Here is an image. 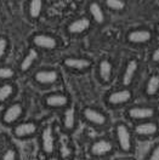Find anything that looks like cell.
Wrapping results in <instances>:
<instances>
[{"label": "cell", "instance_id": "44dd1931", "mask_svg": "<svg viewBox=\"0 0 159 160\" xmlns=\"http://www.w3.org/2000/svg\"><path fill=\"white\" fill-rule=\"evenodd\" d=\"M17 88L12 81L0 82V104H4L15 97Z\"/></svg>", "mask_w": 159, "mask_h": 160}, {"label": "cell", "instance_id": "8fae6325", "mask_svg": "<svg viewBox=\"0 0 159 160\" xmlns=\"http://www.w3.org/2000/svg\"><path fill=\"white\" fill-rule=\"evenodd\" d=\"M132 91L128 88H121L118 90H114L110 92L106 97V102L110 107H121L128 104L130 101L132 100Z\"/></svg>", "mask_w": 159, "mask_h": 160}, {"label": "cell", "instance_id": "d4e9b609", "mask_svg": "<svg viewBox=\"0 0 159 160\" xmlns=\"http://www.w3.org/2000/svg\"><path fill=\"white\" fill-rule=\"evenodd\" d=\"M16 77V70L10 66H5L0 63V81L5 82V81H12Z\"/></svg>", "mask_w": 159, "mask_h": 160}, {"label": "cell", "instance_id": "7a4b0ae2", "mask_svg": "<svg viewBox=\"0 0 159 160\" xmlns=\"http://www.w3.org/2000/svg\"><path fill=\"white\" fill-rule=\"evenodd\" d=\"M39 146L41 152L49 157L55 154L56 146H57V138L55 129L52 125H46L39 131Z\"/></svg>", "mask_w": 159, "mask_h": 160}, {"label": "cell", "instance_id": "f546056e", "mask_svg": "<svg viewBox=\"0 0 159 160\" xmlns=\"http://www.w3.org/2000/svg\"><path fill=\"white\" fill-rule=\"evenodd\" d=\"M45 160H61V158L59 157V155H56V154H52V155L46 157V159Z\"/></svg>", "mask_w": 159, "mask_h": 160}, {"label": "cell", "instance_id": "52a82bcc", "mask_svg": "<svg viewBox=\"0 0 159 160\" xmlns=\"http://www.w3.org/2000/svg\"><path fill=\"white\" fill-rule=\"evenodd\" d=\"M126 115L135 122L146 120H156L157 109L152 106H131L126 110Z\"/></svg>", "mask_w": 159, "mask_h": 160}, {"label": "cell", "instance_id": "4fadbf2b", "mask_svg": "<svg viewBox=\"0 0 159 160\" xmlns=\"http://www.w3.org/2000/svg\"><path fill=\"white\" fill-rule=\"evenodd\" d=\"M153 39V32L148 28H134L126 33V41L132 45H146Z\"/></svg>", "mask_w": 159, "mask_h": 160}, {"label": "cell", "instance_id": "e0dca14e", "mask_svg": "<svg viewBox=\"0 0 159 160\" xmlns=\"http://www.w3.org/2000/svg\"><path fill=\"white\" fill-rule=\"evenodd\" d=\"M139 68L140 62L136 58H130L126 62V64H125V67L123 69V73H121V79H120L123 88H128L129 89L130 86L132 85L134 80L136 78V74L139 72Z\"/></svg>", "mask_w": 159, "mask_h": 160}, {"label": "cell", "instance_id": "6da1fadb", "mask_svg": "<svg viewBox=\"0 0 159 160\" xmlns=\"http://www.w3.org/2000/svg\"><path fill=\"white\" fill-rule=\"evenodd\" d=\"M114 138L120 152L129 154L134 149L132 131L125 122H118L114 126Z\"/></svg>", "mask_w": 159, "mask_h": 160}, {"label": "cell", "instance_id": "d6986e66", "mask_svg": "<svg viewBox=\"0 0 159 160\" xmlns=\"http://www.w3.org/2000/svg\"><path fill=\"white\" fill-rule=\"evenodd\" d=\"M113 63L110 62L108 58H102L97 63V68H96V73H97V78H99L100 82L102 84H108L113 78Z\"/></svg>", "mask_w": 159, "mask_h": 160}, {"label": "cell", "instance_id": "ac0fdd59", "mask_svg": "<svg viewBox=\"0 0 159 160\" xmlns=\"http://www.w3.org/2000/svg\"><path fill=\"white\" fill-rule=\"evenodd\" d=\"M61 125L64 132L70 133L77 129L78 125V113L74 106L70 104L66 109H63L62 118H61Z\"/></svg>", "mask_w": 159, "mask_h": 160}, {"label": "cell", "instance_id": "83f0119b", "mask_svg": "<svg viewBox=\"0 0 159 160\" xmlns=\"http://www.w3.org/2000/svg\"><path fill=\"white\" fill-rule=\"evenodd\" d=\"M146 160H159V143L154 144V147L149 150Z\"/></svg>", "mask_w": 159, "mask_h": 160}, {"label": "cell", "instance_id": "8992f818", "mask_svg": "<svg viewBox=\"0 0 159 160\" xmlns=\"http://www.w3.org/2000/svg\"><path fill=\"white\" fill-rule=\"evenodd\" d=\"M81 117L89 125L97 129H102L108 124L107 114L95 107H84L81 110Z\"/></svg>", "mask_w": 159, "mask_h": 160}, {"label": "cell", "instance_id": "f1b7e54d", "mask_svg": "<svg viewBox=\"0 0 159 160\" xmlns=\"http://www.w3.org/2000/svg\"><path fill=\"white\" fill-rule=\"evenodd\" d=\"M151 61H152L153 63H156V64L159 63V45L154 50L152 51V53H151Z\"/></svg>", "mask_w": 159, "mask_h": 160}, {"label": "cell", "instance_id": "2e32d148", "mask_svg": "<svg viewBox=\"0 0 159 160\" xmlns=\"http://www.w3.org/2000/svg\"><path fill=\"white\" fill-rule=\"evenodd\" d=\"M88 17L96 26H105L107 23L105 6L99 1H90L88 4Z\"/></svg>", "mask_w": 159, "mask_h": 160}, {"label": "cell", "instance_id": "3957f363", "mask_svg": "<svg viewBox=\"0 0 159 160\" xmlns=\"http://www.w3.org/2000/svg\"><path fill=\"white\" fill-rule=\"evenodd\" d=\"M24 115V106L21 102H11L1 112L0 120L6 126H13L20 122Z\"/></svg>", "mask_w": 159, "mask_h": 160}, {"label": "cell", "instance_id": "9c48e42d", "mask_svg": "<svg viewBox=\"0 0 159 160\" xmlns=\"http://www.w3.org/2000/svg\"><path fill=\"white\" fill-rule=\"evenodd\" d=\"M44 106L49 109H66L70 106V100L68 95L63 92H50L44 97Z\"/></svg>", "mask_w": 159, "mask_h": 160}, {"label": "cell", "instance_id": "484cf974", "mask_svg": "<svg viewBox=\"0 0 159 160\" xmlns=\"http://www.w3.org/2000/svg\"><path fill=\"white\" fill-rule=\"evenodd\" d=\"M0 160H20L18 150L15 147H9L4 150L0 155Z\"/></svg>", "mask_w": 159, "mask_h": 160}, {"label": "cell", "instance_id": "30bf717a", "mask_svg": "<svg viewBox=\"0 0 159 160\" xmlns=\"http://www.w3.org/2000/svg\"><path fill=\"white\" fill-rule=\"evenodd\" d=\"M134 133L140 138H153L159 133V124L156 120L135 122Z\"/></svg>", "mask_w": 159, "mask_h": 160}, {"label": "cell", "instance_id": "5bb4252c", "mask_svg": "<svg viewBox=\"0 0 159 160\" xmlns=\"http://www.w3.org/2000/svg\"><path fill=\"white\" fill-rule=\"evenodd\" d=\"M62 64L66 69L72 70V72H86L91 68L92 62L88 57H78V56H68L63 58Z\"/></svg>", "mask_w": 159, "mask_h": 160}, {"label": "cell", "instance_id": "9a60e30c", "mask_svg": "<svg viewBox=\"0 0 159 160\" xmlns=\"http://www.w3.org/2000/svg\"><path fill=\"white\" fill-rule=\"evenodd\" d=\"M91 26H92V22L88 16H79L70 21L67 24L66 29L70 35H83L86 32H89Z\"/></svg>", "mask_w": 159, "mask_h": 160}, {"label": "cell", "instance_id": "cb8c5ba5", "mask_svg": "<svg viewBox=\"0 0 159 160\" xmlns=\"http://www.w3.org/2000/svg\"><path fill=\"white\" fill-rule=\"evenodd\" d=\"M103 6L113 12H124L128 4L125 0H106Z\"/></svg>", "mask_w": 159, "mask_h": 160}, {"label": "cell", "instance_id": "277c9868", "mask_svg": "<svg viewBox=\"0 0 159 160\" xmlns=\"http://www.w3.org/2000/svg\"><path fill=\"white\" fill-rule=\"evenodd\" d=\"M40 128L34 120H21L12 126V135L17 140H28L33 138L39 133Z\"/></svg>", "mask_w": 159, "mask_h": 160}, {"label": "cell", "instance_id": "5b68a950", "mask_svg": "<svg viewBox=\"0 0 159 160\" xmlns=\"http://www.w3.org/2000/svg\"><path fill=\"white\" fill-rule=\"evenodd\" d=\"M32 46L35 50H43V51H55L59 45L60 41L59 39L49 33H35L30 38Z\"/></svg>", "mask_w": 159, "mask_h": 160}, {"label": "cell", "instance_id": "603a6c76", "mask_svg": "<svg viewBox=\"0 0 159 160\" xmlns=\"http://www.w3.org/2000/svg\"><path fill=\"white\" fill-rule=\"evenodd\" d=\"M44 11V1L32 0L27 4V13L30 20H39Z\"/></svg>", "mask_w": 159, "mask_h": 160}, {"label": "cell", "instance_id": "7402d4cb", "mask_svg": "<svg viewBox=\"0 0 159 160\" xmlns=\"http://www.w3.org/2000/svg\"><path fill=\"white\" fill-rule=\"evenodd\" d=\"M143 92L146 96L148 97H153L156 95H158L159 92V75L158 74H152L149 75L148 79L145 82V88H143Z\"/></svg>", "mask_w": 159, "mask_h": 160}, {"label": "cell", "instance_id": "4316f807", "mask_svg": "<svg viewBox=\"0 0 159 160\" xmlns=\"http://www.w3.org/2000/svg\"><path fill=\"white\" fill-rule=\"evenodd\" d=\"M9 49H10V41L4 35H0V63L1 61L4 60L9 52Z\"/></svg>", "mask_w": 159, "mask_h": 160}, {"label": "cell", "instance_id": "ba28073f", "mask_svg": "<svg viewBox=\"0 0 159 160\" xmlns=\"http://www.w3.org/2000/svg\"><path fill=\"white\" fill-rule=\"evenodd\" d=\"M60 72L55 68H43L33 74V80L40 86H52L60 81Z\"/></svg>", "mask_w": 159, "mask_h": 160}, {"label": "cell", "instance_id": "7c38bea8", "mask_svg": "<svg viewBox=\"0 0 159 160\" xmlns=\"http://www.w3.org/2000/svg\"><path fill=\"white\" fill-rule=\"evenodd\" d=\"M114 142L108 140V138H99L94 141L90 144V154L95 158H105L108 157L114 150Z\"/></svg>", "mask_w": 159, "mask_h": 160}, {"label": "cell", "instance_id": "ffe728a7", "mask_svg": "<svg viewBox=\"0 0 159 160\" xmlns=\"http://www.w3.org/2000/svg\"><path fill=\"white\" fill-rule=\"evenodd\" d=\"M39 51L35 50L34 48H32L27 51L18 63V69L21 73H28V72H30V69H33L39 60Z\"/></svg>", "mask_w": 159, "mask_h": 160}]
</instances>
